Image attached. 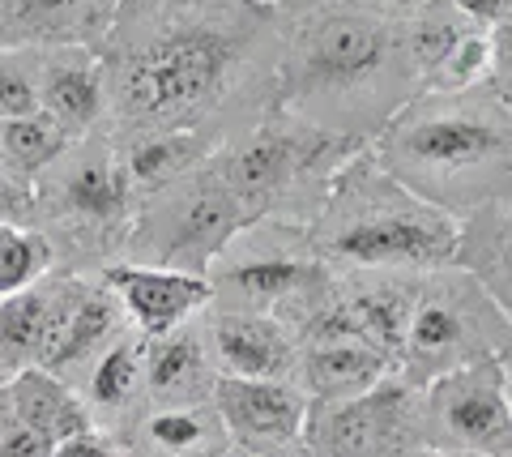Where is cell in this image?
Wrapping results in <instances>:
<instances>
[{
	"instance_id": "6da1fadb",
	"label": "cell",
	"mask_w": 512,
	"mask_h": 457,
	"mask_svg": "<svg viewBox=\"0 0 512 457\" xmlns=\"http://www.w3.org/2000/svg\"><path fill=\"white\" fill-rule=\"evenodd\" d=\"M282 13L261 0H120L103 65L111 137H239L274 112Z\"/></svg>"
},
{
	"instance_id": "7a4b0ae2",
	"label": "cell",
	"mask_w": 512,
	"mask_h": 457,
	"mask_svg": "<svg viewBox=\"0 0 512 457\" xmlns=\"http://www.w3.org/2000/svg\"><path fill=\"white\" fill-rule=\"evenodd\" d=\"M414 94L402 22L359 0H308L282 13L274 112L372 146Z\"/></svg>"
},
{
	"instance_id": "3957f363",
	"label": "cell",
	"mask_w": 512,
	"mask_h": 457,
	"mask_svg": "<svg viewBox=\"0 0 512 457\" xmlns=\"http://www.w3.org/2000/svg\"><path fill=\"white\" fill-rule=\"evenodd\" d=\"M372 159L461 223L512 193V103L491 86L414 94L372 141Z\"/></svg>"
},
{
	"instance_id": "277c9868",
	"label": "cell",
	"mask_w": 512,
	"mask_h": 457,
	"mask_svg": "<svg viewBox=\"0 0 512 457\" xmlns=\"http://www.w3.org/2000/svg\"><path fill=\"white\" fill-rule=\"evenodd\" d=\"M308 235L333 274H431L457 261L461 223L397 184L367 146L333 176Z\"/></svg>"
},
{
	"instance_id": "5b68a950",
	"label": "cell",
	"mask_w": 512,
	"mask_h": 457,
	"mask_svg": "<svg viewBox=\"0 0 512 457\" xmlns=\"http://www.w3.org/2000/svg\"><path fill=\"white\" fill-rule=\"evenodd\" d=\"M137 197L124 180L111 133L73 141L35 184V227L47 235L60 270L99 274L124 257Z\"/></svg>"
},
{
	"instance_id": "8992f818",
	"label": "cell",
	"mask_w": 512,
	"mask_h": 457,
	"mask_svg": "<svg viewBox=\"0 0 512 457\" xmlns=\"http://www.w3.org/2000/svg\"><path fill=\"white\" fill-rule=\"evenodd\" d=\"M363 150V141L320 133L303 120L269 112L252 129L222 141L210 159L218 176L235 188V197L256 214V223L286 218V223L308 227L333 176Z\"/></svg>"
},
{
	"instance_id": "52a82bcc",
	"label": "cell",
	"mask_w": 512,
	"mask_h": 457,
	"mask_svg": "<svg viewBox=\"0 0 512 457\" xmlns=\"http://www.w3.org/2000/svg\"><path fill=\"white\" fill-rule=\"evenodd\" d=\"M214 304L282 321L291 334L316 317L333 291V270L316 257L303 223L261 218L235 235L210 265Z\"/></svg>"
},
{
	"instance_id": "ba28073f",
	"label": "cell",
	"mask_w": 512,
	"mask_h": 457,
	"mask_svg": "<svg viewBox=\"0 0 512 457\" xmlns=\"http://www.w3.org/2000/svg\"><path fill=\"white\" fill-rule=\"evenodd\" d=\"M508 342L512 317L495 304L491 291L461 265H440L419 278L397 376L414 389H427L440 376L487 364Z\"/></svg>"
},
{
	"instance_id": "9c48e42d",
	"label": "cell",
	"mask_w": 512,
	"mask_h": 457,
	"mask_svg": "<svg viewBox=\"0 0 512 457\" xmlns=\"http://www.w3.org/2000/svg\"><path fill=\"white\" fill-rule=\"evenodd\" d=\"M252 223L256 214L218 176L214 159H205L188 176H180L163 193H154L137 206L133 231H128L124 244V261L163 265V270H184L205 278L210 265L218 261V252Z\"/></svg>"
},
{
	"instance_id": "30bf717a",
	"label": "cell",
	"mask_w": 512,
	"mask_h": 457,
	"mask_svg": "<svg viewBox=\"0 0 512 457\" xmlns=\"http://www.w3.org/2000/svg\"><path fill=\"white\" fill-rule=\"evenodd\" d=\"M303 445L312 457H419L427 453L423 389L393 372L359 398L308 402Z\"/></svg>"
},
{
	"instance_id": "8fae6325",
	"label": "cell",
	"mask_w": 512,
	"mask_h": 457,
	"mask_svg": "<svg viewBox=\"0 0 512 457\" xmlns=\"http://www.w3.org/2000/svg\"><path fill=\"white\" fill-rule=\"evenodd\" d=\"M423 432L431 453L512 457V402L500 364L461 368L423 389Z\"/></svg>"
},
{
	"instance_id": "7c38bea8",
	"label": "cell",
	"mask_w": 512,
	"mask_h": 457,
	"mask_svg": "<svg viewBox=\"0 0 512 457\" xmlns=\"http://www.w3.org/2000/svg\"><path fill=\"white\" fill-rule=\"evenodd\" d=\"M410 69L419 77V94H453L491 82L495 43L491 30L457 13L448 0H431L427 9L402 22Z\"/></svg>"
},
{
	"instance_id": "4fadbf2b",
	"label": "cell",
	"mask_w": 512,
	"mask_h": 457,
	"mask_svg": "<svg viewBox=\"0 0 512 457\" xmlns=\"http://www.w3.org/2000/svg\"><path fill=\"white\" fill-rule=\"evenodd\" d=\"M299 359H295V385L308 402H342L359 398L363 389L380 385L393 376V364L380 351H372L355 329H350L329 299L316 308V317L295 334Z\"/></svg>"
},
{
	"instance_id": "5bb4252c",
	"label": "cell",
	"mask_w": 512,
	"mask_h": 457,
	"mask_svg": "<svg viewBox=\"0 0 512 457\" xmlns=\"http://www.w3.org/2000/svg\"><path fill=\"white\" fill-rule=\"evenodd\" d=\"M197 325L218 376H231V381H295L299 346L282 321L210 304L197 317Z\"/></svg>"
},
{
	"instance_id": "9a60e30c",
	"label": "cell",
	"mask_w": 512,
	"mask_h": 457,
	"mask_svg": "<svg viewBox=\"0 0 512 457\" xmlns=\"http://www.w3.org/2000/svg\"><path fill=\"white\" fill-rule=\"evenodd\" d=\"M99 278L107 291L120 299L124 321L146 338L171 334L188 321H197L205 308L214 304V287L201 274L163 270V265H141V261H107Z\"/></svg>"
},
{
	"instance_id": "2e32d148",
	"label": "cell",
	"mask_w": 512,
	"mask_h": 457,
	"mask_svg": "<svg viewBox=\"0 0 512 457\" xmlns=\"http://www.w3.org/2000/svg\"><path fill=\"white\" fill-rule=\"evenodd\" d=\"M214 411L231 445L252 457L303 440L308 398L295 381H231V376H218Z\"/></svg>"
},
{
	"instance_id": "e0dca14e",
	"label": "cell",
	"mask_w": 512,
	"mask_h": 457,
	"mask_svg": "<svg viewBox=\"0 0 512 457\" xmlns=\"http://www.w3.org/2000/svg\"><path fill=\"white\" fill-rule=\"evenodd\" d=\"M73 389L82 393L94 428L128 440L137 432V423L146 419V411H150L146 334H137V329L128 325L116 342L103 346V351L82 368V376L73 381Z\"/></svg>"
},
{
	"instance_id": "ac0fdd59",
	"label": "cell",
	"mask_w": 512,
	"mask_h": 457,
	"mask_svg": "<svg viewBox=\"0 0 512 457\" xmlns=\"http://www.w3.org/2000/svg\"><path fill=\"white\" fill-rule=\"evenodd\" d=\"M39 112L52 116L69 141L111 133V86L103 52H82V47L39 52Z\"/></svg>"
},
{
	"instance_id": "d6986e66",
	"label": "cell",
	"mask_w": 512,
	"mask_h": 457,
	"mask_svg": "<svg viewBox=\"0 0 512 457\" xmlns=\"http://www.w3.org/2000/svg\"><path fill=\"white\" fill-rule=\"evenodd\" d=\"M120 0H0V47L103 52Z\"/></svg>"
},
{
	"instance_id": "ffe728a7",
	"label": "cell",
	"mask_w": 512,
	"mask_h": 457,
	"mask_svg": "<svg viewBox=\"0 0 512 457\" xmlns=\"http://www.w3.org/2000/svg\"><path fill=\"white\" fill-rule=\"evenodd\" d=\"M423 274H389V270H359V274H333V308L355 334L380 351L397 372L406 321L414 308Z\"/></svg>"
},
{
	"instance_id": "44dd1931",
	"label": "cell",
	"mask_w": 512,
	"mask_h": 457,
	"mask_svg": "<svg viewBox=\"0 0 512 457\" xmlns=\"http://www.w3.org/2000/svg\"><path fill=\"white\" fill-rule=\"evenodd\" d=\"M218 368L205 351L201 325L188 321L171 334L146 338V389H150V411L158 406H201L214 402Z\"/></svg>"
},
{
	"instance_id": "7402d4cb",
	"label": "cell",
	"mask_w": 512,
	"mask_h": 457,
	"mask_svg": "<svg viewBox=\"0 0 512 457\" xmlns=\"http://www.w3.org/2000/svg\"><path fill=\"white\" fill-rule=\"evenodd\" d=\"M60 299H64L60 265L43 282H35V287L0 299V368L9 376L22 368H43L47 346H52V334H56Z\"/></svg>"
},
{
	"instance_id": "603a6c76",
	"label": "cell",
	"mask_w": 512,
	"mask_h": 457,
	"mask_svg": "<svg viewBox=\"0 0 512 457\" xmlns=\"http://www.w3.org/2000/svg\"><path fill=\"white\" fill-rule=\"evenodd\" d=\"M111 141H116L124 180L133 188L137 206L214 154V141H205L201 133H124Z\"/></svg>"
},
{
	"instance_id": "cb8c5ba5",
	"label": "cell",
	"mask_w": 512,
	"mask_h": 457,
	"mask_svg": "<svg viewBox=\"0 0 512 457\" xmlns=\"http://www.w3.org/2000/svg\"><path fill=\"white\" fill-rule=\"evenodd\" d=\"M453 265L474 274L491 291L495 304L512 317V193L487 201L470 218H461Z\"/></svg>"
},
{
	"instance_id": "d4e9b609",
	"label": "cell",
	"mask_w": 512,
	"mask_h": 457,
	"mask_svg": "<svg viewBox=\"0 0 512 457\" xmlns=\"http://www.w3.org/2000/svg\"><path fill=\"white\" fill-rule=\"evenodd\" d=\"M5 398L13 406V415H18L26 428H35L43 440H52V445H60V440H69V436L86 432V428H94L82 393L64 381V376L47 372V368L13 372L9 385H5Z\"/></svg>"
},
{
	"instance_id": "484cf974",
	"label": "cell",
	"mask_w": 512,
	"mask_h": 457,
	"mask_svg": "<svg viewBox=\"0 0 512 457\" xmlns=\"http://www.w3.org/2000/svg\"><path fill=\"white\" fill-rule=\"evenodd\" d=\"M128 449H146L154 457H214L231 445L214 402L201 406H158L146 411L137 432L124 440Z\"/></svg>"
},
{
	"instance_id": "4316f807",
	"label": "cell",
	"mask_w": 512,
	"mask_h": 457,
	"mask_svg": "<svg viewBox=\"0 0 512 457\" xmlns=\"http://www.w3.org/2000/svg\"><path fill=\"white\" fill-rule=\"evenodd\" d=\"M73 141L64 137V129L52 116H22L0 124V171L22 184H39V176L52 167Z\"/></svg>"
},
{
	"instance_id": "83f0119b",
	"label": "cell",
	"mask_w": 512,
	"mask_h": 457,
	"mask_svg": "<svg viewBox=\"0 0 512 457\" xmlns=\"http://www.w3.org/2000/svg\"><path fill=\"white\" fill-rule=\"evenodd\" d=\"M56 270L47 235L30 223H0V299L35 287Z\"/></svg>"
},
{
	"instance_id": "f1b7e54d",
	"label": "cell",
	"mask_w": 512,
	"mask_h": 457,
	"mask_svg": "<svg viewBox=\"0 0 512 457\" xmlns=\"http://www.w3.org/2000/svg\"><path fill=\"white\" fill-rule=\"evenodd\" d=\"M39 112V52L0 47V124Z\"/></svg>"
},
{
	"instance_id": "f546056e",
	"label": "cell",
	"mask_w": 512,
	"mask_h": 457,
	"mask_svg": "<svg viewBox=\"0 0 512 457\" xmlns=\"http://www.w3.org/2000/svg\"><path fill=\"white\" fill-rule=\"evenodd\" d=\"M5 385H0V457H52V440H43L35 428H26V423L13 415Z\"/></svg>"
},
{
	"instance_id": "4dcf8cb0",
	"label": "cell",
	"mask_w": 512,
	"mask_h": 457,
	"mask_svg": "<svg viewBox=\"0 0 512 457\" xmlns=\"http://www.w3.org/2000/svg\"><path fill=\"white\" fill-rule=\"evenodd\" d=\"M52 457H128V445L103 428H86L69 440H60V445H52Z\"/></svg>"
},
{
	"instance_id": "1f68e13d",
	"label": "cell",
	"mask_w": 512,
	"mask_h": 457,
	"mask_svg": "<svg viewBox=\"0 0 512 457\" xmlns=\"http://www.w3.org/2000/svg\"><path fill=\"white\" fill-rule=\"evenodd\" d=\"M0 223H30L35 227V184H22L0 171Z\"/></svg>"
},
{
	"instance_id": "d6a6232c",
	"label": "cell",
	"mask_w": 512,
	"mask_h": 457,
	"mask_svg": "<svg viewBox=\"0 0 512 457\" xmlns=\"http://www.w3.org/2000/svg\"><path fill=\"white\" fill-rule=\"evenodd\" d=\"M457 13H466L470 22H478V26H487V30H495L500 22H508L512 18V0H448Z\"/></svg>"
},
{
	"instance_id": "836d02e7",
	"label": "cell",
	"mask_w": 512,
	"mask_h": 457,
	"mask_svg": "<svg viewBox=\"0 0 512 457\" xmlns=\"http://www.w3.org/2000/svg\"><path fill=\"white\" fill-rule=\"evenodd\" d=\"M359 5H367V9H376V13H384V18H393V22H406L410 13H419V9H427L431 0H359Z\"/></svg>"
},
{
	"instance_id": "e575fe53",
	"label": "cell",
	"mask_w": 512,
	"mask_h": 457,
	"mask_svg": "<svg viewBox=\"0 0 512 457\" xmlns=\"http://www.w3.org/2000/svg\"><path fill=\"white\" fill-rule=\"evenodd\" d=\"M252 457H312V449L303 440H291V445H278V449H265V453H252Z\"/></svg>"
},
{
	"instance_id": "d590c367",
	"label": "cell",
	"mask_w": 512,
	"mask_h": 457,
	"mask_svg": "<svg viewBox=\"0 0 512 457\" xmlns=\"http://www.w3.org/2000/svg\"><path fill=\"white\" fill-rule=\"evenodd\" d=\"M495 364H500V376H504V389H508V402H512V342L504 346L500 355H495Z\"/></svg>"
},
{
	"instance_id": "8d00e7d4",
	"label": "cell",
	"mask_w": 512,
	"mask_h": 457,
	"mask_svg": "<svg viewBox=\"0 0 512 457\" xmlns=\"http://www.w3.org/2000/svg\"><path fill=\"white\" fill-rule=\"evenodd\" d=\"M261 5L278 9V13H291V9H299V5H308V0H261Z\"/></svg>"
},
{
	"instance_id": "74e56055",
	"label": "cell",
	"mask_w": 512,
	"mask_h": 457,
	"mask_svg": "<svg viewBox=\"0 0 512 457\" xmlns=\"http://www.w3.org/2000/svg\"><path fill=\"white\" fill-rule=\"evenodd\" d=\"M491 90H495V94H500V99H504V103H512V77H504V82H491Z\"/></svg>"
},
{
	"instance_id": "f35d334b",
	"label": "cell",
	"mask_w": 512,
	"mask_h": 457,
	"mask_svg": "<svg viewBox=\"0 0 512 457\" xmlns=\"http://www.w3.org/2000/svg\"><path fill=\"white\" fill-rule=\"evenodd\" d=\"M214 457H248V453H239L235 445H227V449H222V453H214Z\"/></svg>"
},
{
	"instance_id": "ab89813d",
	"label": "cell",
	"mask_w": 512,
	"mask_h": 457,
	"mask_svg": "<svg viewBox=\"0 0 512 457\" xmlns=\"http://www.w3.org/2000/svg\"><path fill=\"white\" fill-rule=\"evenodd\" d=\"M128 457H154V453H146V449H128Z\"/></svg>"
},
{
	"instance_id": "60d3db41",
	"label": "cell",
	"mask_w": 512,
	"mask_h": 457,
	"mask_svg": "<svg viewBox=\"0 0 512 457\" xmlns=\"http://www.w3.org/2000/svg\"><path fill=\"white\" fill-rule=\"evenodd\" d=\"M440 457H474V453H440Z\"/></svg>"
},
{
	"instance_id": "b9f144b4",
	"label": "cell",
	"mask_w": 512,
	"mask_h": 457,
	"mask_svg": "<svg viewBox=\"0 0 512 457\" xmlns=\"http://www.w3.org/2000/svg\"><path fill=\"white\" fill-rule=\"evenodd\" d=\"M5 381H9V372H5V368H0V385H5Z\"/></svg>"
},
{
	"instance_id": "7bdbcfd3",
	"label": "cell",
	"mask_w": 512,
	"mask_h": 457,
	"mask_svg": "<svg viewBox=\"0 0 512 457\" xmlns=\"http://www.w3.org/2000/svg\"><path fill=\"white\" fill-rule=\"evenodd\" d=\"M419 457H440V453H431V449H427V453H419Z\"/></svg>"
}]
</instances>
